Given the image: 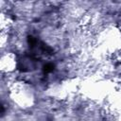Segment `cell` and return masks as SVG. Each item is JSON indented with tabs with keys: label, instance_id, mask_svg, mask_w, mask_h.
<instances>
[{
	"label": "cell",
	"instance_id": "obj_1",
	"mask_svg": "<svg viewBox=\"0 0 121 121\" xmlns=\"http://www.w3.org/2000/svg\"><path fill=\"white\" fill-rule=\"evenodd\" d=\"M10 93L14 102H16L21 107H28L32 104L33 95L31 90L26 84H23L21 82L20 84L14 85Z\"/></svg>",
	"mask_w": 121,
	"mask_h": 121
},
{
	"label": "cell",
	"instance_id": "obj_2",
	"mask_svg": "<svg viewBox=\"0 0 121 121\" xmlns=\"http://www.w3.org/2000/svg\"><path fill=\"white\" fill-rule=\"evenodd\" d=\"M1 67L3 71L6 72L12 71L16 67L15 56L12 53H8L6 55H3L1 59Z\"/></svg>",
	"mask_w": 121,
	"mask_h": 121
}]
</instances>
